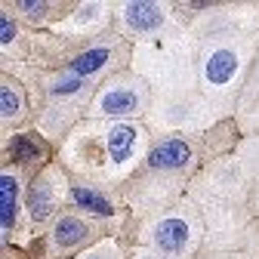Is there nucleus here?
<instances>
[{"instance_id":"nucleus-1","label":"nucleus","mask_w":259,"mask_h":259,"mask_svg":"<svg viewBox=\"0 0 259 259\" xmlns=\"http://www.w3.org/2000/svg\"><path fill=\"white\" fill-rule=\"evenodd\" d=\"M188 157H191L188 145L179 142V139H170V142L157 145V148L148 154V164H151L154 170H176V167H185V164H188Z\"/></svg>"},{"instance_id":"nucleus-2","label":"nucleus","mask_w":259,"mask_h":259,"mask_svg":"<svg viewBox=\"0 0 259 259\" xmlns=\"http://www.w3.org/2000/svg\"><path fill=\"white\" fill-rule=\"evenodd\" d=\"M154 241L164 253H179L188 244V225L182 219H164L154 229Z\"/></svg>"},{"instance_id":"nucleus-3","label":"nucleus","mask_w":259,"mask_h":259,"mask_svg":"<svg viewBox=\"0 0 259 259\" xmlns=\"http://www.w3.org/2000/svg\"><path fill=\"white\" fill-rule=\"evenodd\" d=\"M235 74H238V56L232 50H216L207 59V80L210 83L222 87V83H229Z\"/></svg>"},{"instance_id":"nucleus-4","label":"nucleus","mask_w":259,"mask_h":259,"mask_svg":"<svg viewBox=\"0 0 259 259\" xmlns=\"http://www.w3.org/2000/svg\"><path fill=\"white\" fill-rule=\"evenodd\" d=\"M133 148H136V130L130 123H117L108 133V154H111V160L114 164H123V160H130Z\"/></svg>"},{"instance_id":"nucleus-5","label":"nucleus","mask_w":259,"mask_h":259,"mask_svg":"<svg viewBox=\"0 0 259 259\" xmlns=\"http://www.w3.org/2000/svg\"><path fill=\"white\" fill-rule=\"evenodd\" d=\"M126 22H130V28H136V31H151V28H157L160 22H164V13H160L157 4H145V0H139V4L126 7Z\"/></svg>"},{"instance_id":"nucleus-6","label":"nucleus","mask_w":259,"mask_h":259,"mask_svg":"<svg viewBox=\"0 0 259 259\" xmlns=\"http://www.w3.org/2000/svg\"><path fill=\"white\" fill-rule=\"evenodd\" d=\"M139 99H136V93H130V90H108L102 96V111L105 114H130V111H136Z\"/></svg>"},{"instance_id":"nucleus-7","label":"nucleus","mask_w":259,"mask_h":259,"mask_svg":"<svg viewBox=\"0 0 259 259\" xmlns=\"http://www.w3.org/2000/svg\"><path fill=\"white\" fill-rule=\"evenodd\" d=\"M16 194H19V182H16V176H4V179H0V222H4V229H10V225H13Z\"/></svg>"},{"instance_id":"nucleus-8","label":"nucleus","mask_w":259,"mask_h":259,"mask_svg":"<svg viewBox=\"0 0 259 259\" xmlns=\"http://www.w3.org/2000/svg\"><path fill=\"white\" fill-rule=\"evenodd\" d=\"M53 238H56L59 247H74V244H80L87 238V225L77 222V219H71V216H65V219H59Z\"/></svg>"},{"instance_id":"nucleus-9","label":"nucleus","mask_w":259,"mask_h":259,"mask_svg":"<svg viewBox=\"0 0 259 259\" xmlns=\"http://www.w3.org/2000/svg\"><path fill=\"white\" fill-rule=\"evenodd\" d=\"M28 210H31V216H34V219H47L53 213V194H50V188L44 182H37L34 188H31V194H28Z\"/></svg>"},{"instance_id":"nucleus-10","label":"nucleus","mask_w":259,"mask_h":259,"mask_svg":"<svg viewBox=\"0 0 259 259\" xmlns=\"http://www.w3.org/2000/svg\"><path fill=\"white\" fill-rule=\"evenodd\" d=\"M74 201H77L83 210L96 213V216H111V204L102 198V194H96L93 188H74Z\"/></svg>"},{"instance_id":"nucleus-11","label":"nucleus","mask_w":259,"mask_h":259,"mask_svg":"<svg viewBox=\"0 0 259 259\" xmlns=\"http://www.w3.org/2000/svg\"><path fill=\"white\" fill-rule=\"evenodd\" d=\"M105 62H108V50H90V53H83L71 62V71L74 74H93V71H99Z\"/></svg>"},{"instance_id":"nucleus-12","label":"nucleus","mask_w":259,"mask_h":259,"mask_svg":"<svg viewBox=\"0 0 259 259\" xmlns=\"http://www.w3.org/2000/svg\"><path fill=\"white\" fill-rule=\"evenodd\" d=\"M0 111H4V117H13L19 111V96L10 87H4V93H0Z\"/></svg>"},{"instance_id":"nucleus-13","label":"nucleus","mask_w":259,"mask_h":259,"mask_svg":"<svg viewBox=\"0 0 259 259\" xmlns=\"http://www.w3.org/2000/svg\"><path fill=\"white\" fill-rule=\"evenodd\" d=\"M13 154H16L19 160H25V157H31V154H37V148L31 145V139H28V136H19V139H16V145H13Z\"/></svg>"},{"instance_id":"nucleus-14","label":"nucleus","mask_w":259,"mask_h":259,"mask_svg":"<svg viewBox=\"0 0 259 259\" xmlns=\"http://www.w3.org/2000/svg\"><path fill=\"white\" fill-rule=\"evenodd\" d=\"M74 90H80V83H77L74 77H68V80H59V83L53 87V93H56V96H71Z\"/></svg>"},{"instance_id":"nucleus-15","label":"nucleus","mask_w":259,"mask_h":259,"mask_svg":"<svg viewBox=\"0 0 259 259\" xmlns=\"http://www.w3.org/2000/svg\"><path fill=\"white\" fill-rule=\"evenodd\" d=\"M13 34H16V28H13V22L4 16V19H0V44H10Z\"/></svg>"},{"instance_id":"nucleus-16","label":"nucleus","mask_w":259,"mask_h":259,"mask_svg":"<svg viewBox=\"0 0 259 259\" xmlns=\"http://www.w3.org/2000/svg\"><path fill=\"white\" fill-rule=\"evenodd\" d=\"M19 10H25V13H34V16H44V13H47V4H34V0H22V4H19Z\"/></svg>"},{"instance_id":"nucleus-17","label":"nucleus","mask_w":259,"mask_h":259,"mask_svg":"<svg viewBox=\"0 0 259 259\" xmlns=\"http://www.w3.org/2000/svg\"><path fill=\"white\" fill-rule=\"evenodd\" d=\"M142 259H151V256H142Z\"/></svg>"}]
</instances>
